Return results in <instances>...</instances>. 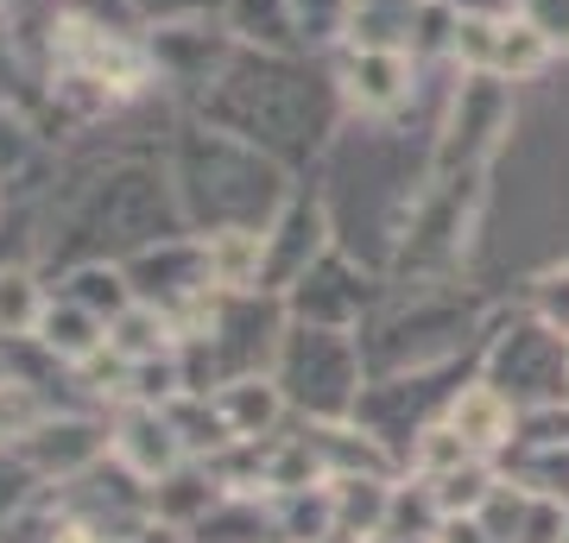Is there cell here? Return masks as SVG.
Masks as SVG:
<instances>
[{
    "mask_svg": "<svg viewBox=\"0 0 569 543\" xmlns=\"http://www.w3.org/2000/svg\"><path fill=\"white\" fill-rule=\"evenodd\" d=\"M291 418L305 423H355V404L367 392V361L355 329H323V322H284L279 361H272Z\"/></svg>",
    "mask_w": 569,
    "mask_h": 543,
    "instance_id": "6da1fadb",
    "label": "cell"
},
{
    "mask_svg": "<svg viewBox=\"0 0 569 543\" xmlns=\"http://www.w3.org/2000/svg\"><path fill=\"white\" fill-rule=\"evenodd\" d=\"M481 380H493L519 411L569 404V335L550 329L545 316H531V310L500 322L488 354H481Z\"/></svg>",
    "mask_w": 569,
    "mask_h": 543,
    "instance_id": "7a4b0ae2",
    "label": "cell"
},
{
    "mask_svg": "<svg viewBox=\"0 0 569 543\" xmlns=\"http://www.w3.org/2000/svg\"><path fill=\"white\" fill-rule=\"evenodd\" d=\"M468 342V310L443 298H418L411 310H387V316L361 329V361L367 380H399V373H437L456 361V348Z\"/></svg>",
    "mask_w": 569,
    "mask_h": 543,
    "instance_id": "3957f363",
    "label": "cell"
},
{
    "mask_svg": "<svg viewBox=\"0 0 569 543\" xmlns=\"http://www.w3.org/2000/svg\"><path fill=\"white\" fill-rule=\"evenodd\" d=\"M108 455H114L127 474H140L146 486H159L171 467L190 462V449H183L171 411H164V404H146V399L114 404V418H108Z\"/></svg>",
    "mask_w": 569,
    "mask_h": 543,
    "instance_id": "277c9868",
    "label": "cell"
},
{
    "mask_svg": "<svg viewBox=\"0 0 569 543\" xmlns=\"http://www.w3.org/2000/svg\"><path fill=\"white\" fill-rule=\"evenodd\" d=\"M26 462L39 467L44 486H70L82 481L96 462H108V418H70V411H44L20 443Z\"/></svg>",
    "mask_w": 569,
    "mask_h": 543,
    "instance_id": "5b68a950",
    "label": "cell"
},
{
    "mask_svg": "<svg viewBox=\"0 0 569 543\" xmlns=\"http://www.w3.org/2000/svg\"><path fill=\"white\" fill-rule=\"evenodd\" d=\"M284 310H291V322H323V329H355L361 335V316L373 310V279L329 247L323 260L284 291Z\"/></svg>",
    "mask_w": 569,
    "mask_h": 543,
    "instance_id": "8992f818",
    "label": "cell"
},
{
    "mask_svg": "<svg viewBox=\"0 0 569 543\" xmlns=\"http://www.w3.org/2000/svg\"><path fill=\"white\" fill-rule=\"evenodd\" d=\"M329 253V222L323 209L310 197H284V209L266 222V272H260V291L284 298L291 284L305 279L310 265Z\"/></svg>",
    "mask_w": 569,
    "mask_h": 543,
    "instance_id": "52a82bcc",
    "label": "cell"
},
{
    "mask_svg": "<svg viewBox=\"0 0 569 543\" xmlns=\"http://www.w3.org/2000/svg\"><path fill=\"white\" fill-rule=\"evenodd\" d=\"M411 63L406 44H348V63H342V95L361 108V114H399L411 101Z\"/></svg>",
    "mask_w": 569,
    "mask_h": 543,
    "instance_id": "ba28073f",
    "label": "cell"
},
{
    "mask_svg": "<svg viewBox=\"0 0 569 543\" xmlns=\"http://www.w3.org/2000/svg\"><path fill=\"white\" fill-rule=\"evenodd\" d=\"M443 423L481 455V462H500L512 449V430H519V404H512L493 380H475V385H456V392H449Z\"/></svg>",
    "mask_w": 569,
    "mask_h": 543,
    "instance_id": "9c48e42d",
    "label": "cell"
},
{
    "mask_svg": "<svg viewBox=\"0 0 569 543\" xmlns=\"http://www.w3.org/2000/svg\"><path fill=\"white\" fill-rule=\"evenodd\" d=\"M32 342H39L58 366H89V361L108 354V316H96L89 303L58 291V298H44L39 322H32Z\"/></svg>",
    "mask_w": 569,
    "mask_h": 543,
    "instance_id": "30bf717a",
    "label": "cell"
},
{
    "mask_svg": "<svg viewBox=\"0 0 569 543\" xmlns=\"http://www.w3.org/2000/svg\"><path fill=\"white\" fill-rule=\"evenodd\" d=\"M203 399L216 404L228 443H260V436H272V430L291 418V404H284V392H279V380H272V373L228 380V385H216V392H203Z\"/></svg>",
    "mask_w": 569,
    "mask_h": 543,
    "instance_id": "8fae6325",
    "label": "cell"
},
{
    "mask_svg": "<svg viewBox=\"0 0 569 543\" xmlns=\"http://www.w3.org/2000/svg\"><path fill=\"white\" fill-rule=\"evenodd\" d=\"M222 500H228V486L216 481V467L209 462H183V467H171V474L152 486V519L178 524V531H197Z\"/></svg>",
    "mask_w": 569,
    "mask_h": 543,
    "instance_id": "7c38bea8",
    "label": "cell"
},
{
    "mask_svg": "<svg viewBox=\"0 0 569 543\" xmlns=\"http://www.w3.org/2000/svg\"><path fill=\"white\" fill-rule=\"evenodd\" d=\"M266 512H272V531L279 543H329L336 537V486H284V493H266Z\"/></svg>",
    "mask_w": 569,
    "mask_h": 543,
    "instance_id": "4fadbf2b",
    "label": "cell"
},
{
    "mask_svg": "<svg viewBox=\"0 0 569 543\" xmlns=\"http://www.w3.org/2000/svg\"><path fill=\"white\" fill-rule=\"evenodd\" d=\"M222 20H228V32H241V39L266 44V51H291V44L305 39L291 0H228Z\"/></svg>",
    "mask_w": 569,
    "mask_h": 543,
    "instance_id": "5bb4252c",
    "label": "cell"
},
{
    "mask_svg": "<svg viewBox=\"0 0 569 543\" xmlns=\"http://www.w3.org/2000/svg\"><path fill=\"white\" fill-rule=\"evenodd\" d=\"M44 310V291L32 284V272H0V335H32V322Z\"/></svg>",
    "mask_w": 569,
    "mask_h": 543,
    "instance_id": "9a60e30c",
    "label": "cell"
},
{
    "mask_svg": "<svg viewBox=\"0 0 569 543\" xmlns=\"http://www.w3.org/2000/svg\"><path fill=\"white\" fill-rule=\"evenodd\" d=\"M39 493H44L39 467H32L20 449L7 443V449H0V524L13 519V512H26V505L39 500Z\"/></svg>",
    "mask_w": 569,
    "mask_h": 543,
    "instance_id": "2e32d148",
    "label": "cell"
},
{
    "mask_svg": "<svg viewBox=\"0 0 569 543\" xmlns=\"http://www.w3.org/2000/svg\"><path fill=\"white\" fill-rule=\"evenodd\" d=\"M140 20L159 32V26H209V13H228V0H133Z\"/></svg>",
    "mask_w": 569,
    "mask_h": 543,
    "instance_id": "e0dca14e",
    "label": "cell"
},
{
    "mask_svg": "<svg viewBox=\"0 0 569 543\" xmlns=\"http://www.w3.org/2000/svg\"><path fill=\"white\" fill-rule=\"evenodd\" d=\"M531 316H545L550 329L569 335V265H550L531 279Z\"/></svg>",
    "mask_w": 569,
    "mask_h": 543,
    "instance_id": "ac0fdd59",
    "label": "cell"
},
{
    "mask_svg": "<svg viewBox=\"0 0 569 543\" xmlns=\"http://www.w3.org/2000/svg\"><path fill=\"white\" fill-rule=\"evenodd\" d=\"M519 20H526L550 51H569V0H519Z\"/></svg>",
    "mask_w": 569,
    "mask_h": 543,
    "instance_id": "d6986e66",
    "label": "cell"
},
{
    "mask_svg": "<svg viewBox=\"0 0 569 543\" xmlns=\"http://www.w3.org/2000/svg\"><path fill=\"white\" fill-rule=\"evenodd\" d=\"M291 13L305 26V39H329V32H348L355 0H291Z\"/></svg>",
    "mask_w": 569,
    "mask_h": 543,
    "instance_id": "ffe728a7",
    "label": "cell"
},
{
    "mask_svg": "<svg viewBox=\"0 0 569 543\" xmlns=\"http://www.w3.org/2000/svg\"><path fill=\"white\" fill-rule=\"evenodd\" d=\"M430 543H493V531L481 524V512H449V519L430 531Z\"/></svg>",
    "mask_w": 569,
    "mask_h": 543,
    "instance_id": "44dd1931",
    "label": "cell"
},
{
    "mask_svg": "<svg viewBox=\"0 0 569 543\" xmlns=\"http://www.w3.org/2000/svg\"><path fill=\"white\" fill-rule=\"evenodd\" d=\"M563 543H569V531H563Z\"/></svg>",
    "mask_w": 569,
    "mask_h": 543,
    "instance_id": "7402d4cb",
    "label": "cell"
}]
</instances>
